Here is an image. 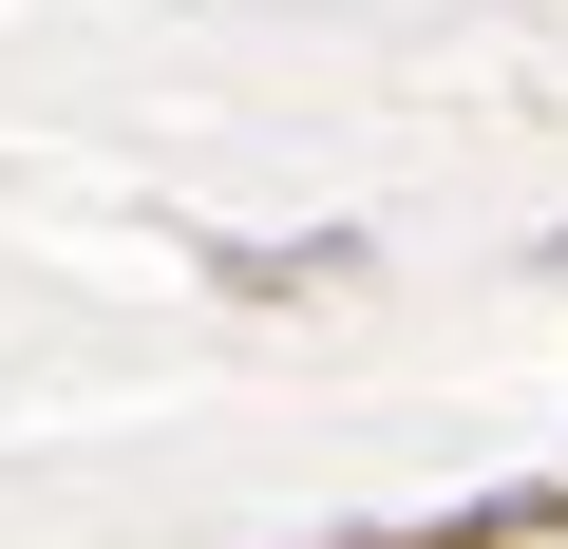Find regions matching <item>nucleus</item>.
Segmentation results:
<instances>
[{"mask_svg":"<svg viewBox=\"0 0 568 549\" xmlns=\"http://www.w3.org/2000/svg\"><path fill=\"white\" fill-rule=\"evenodd\" d=\"M568 530V492L530 474V492H455V511H379V530H342V549H549Z\"/></svg>","mask_w":568,"mask_h":549,"instance_id":"nucleus-1","label":"nucleus"},{"mask_svg":"<svg viewBox=\"0 0 568 549\" xmlns=\"http://www.w3.org/2000/svg\"><path fill=\"white\" fill-rule=\"evenodd\" d=\"M361 265V227H304V246H209V285H246V304H304V285H342Z\"/></svg>","mask_w":568,"mask_h":549,"instance_id":"nucleus-2","label":"nucleus"},{"mask_svg":"<svg viewBox=\"0 0 568 549\" xmlns=\"http://www.w3.org/2000/svg\"><path fill=\"white\" fill-rule=\"evenodd\" d=\"M549 285H568V227H549Z\"/></svg>","mask_w":568,"mask_h":549,"instance_id":"nucleus-3","label":"nucleus"}]
</instances>
